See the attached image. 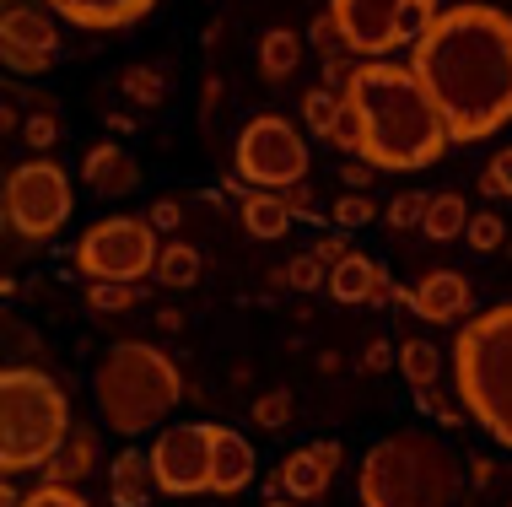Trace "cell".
Masks as SVG:
<instances>
[{"label": "cell", "mask_w": 512, "mask_h": 507, "mask_svg": "<svg viewBox=\"0 0 512 507\" xmlns=\"http://www.w3.org/2000/svg\"><path fill=\"white\" fill-rule=\"evenodd\" d=\"M313 254H318V259H324V265H329V270H335V265H340V259H345V254H351V249H345V238H340V232H329V238H318V243H313Z\"/></svg>", "instance_id": "obj_44"}, {"label": "cell", "mask_w": 512, "mask_h": 507, "mask_svg": "<svg viewBox=\"0 0 512 507\" xmlns=\"http://www.w3.org/2000/svg\"><path fill=\"white\" fill-rule=\"evenodd\" d=\"M426 205H432V195H421V189H405V195H394L389 200V227L394 232H410V227H421L426 222Z\"/></svg>", "instance_id": "obj_32"}, {"label": "cell", "mask_w": 512, "mask_h": 507, "mask_svg": "<svg viewBox=\"0 0 512 507\" xmlns=\"http://www.w3.org/2000/svg\"><path fill=\"white\" fill-rule=\"evenodd\" d=\"M124 98H130L135 108H157L162 98H168V87H162V71L157 65H130V71L119 76Z\"/></svg>", "instance_id": "obj_27"}, {"label": "cell", "mask_w": 512, "mask_h": 507, "mask_svg": "<svg viewBox=\"0 0 512 507\" xmlns=\"http://www.w3.org/2000/svg\"><path fill=\"white\" fill-rule=\"evenodd\" d=\"M362 507H459V464L448 443L421 427H399L362 454L356 470Z\"/></svg>", "instance_id": "obj_3"}, {"label": "cell", "mask_w": 512, "mask_h": 507, "mask_svg": "<svg viewBox=\"0 0 512 507\" xmlns=\"http://www.w3.org/2000/svg\"><path fill=\"white\" fill-rule=\"evenodd\" d=\"M22 507H92V502L81 497L76 486H54V481H44V486H33V491H27Z\"/></svg>", "instance_id": "obj_35"}, {"label": "cell", "mask_w": 512, "mask_h": 507, "mask_svg": "<svg viewBox=\"0 0 512 507\" xmlns=\"http://www.w3.org/2000/svg\"><path fill=\"white\" fill-rule=\"evenodd\" d=\"M232 162H238V178L248 189H292L308 178V141L292 119L281 114H254L238 130V146H232Z\"/></svg>", "instance_id": "obj_10"}, {"label": "cell", "mask_w": 512, "mask_h": 507, "mask_svg": "<svg viewBox=\"0 0 512 507\" xmlns=\"http://www.w3.org/2000/svg\"><path fill=\"white\" fill-rule=\"evenodd\" d=\"M200 270H205V259H200L195 243L168 238V243H162V254H157V270H151V281H162V286H173V292H184V286L200 281Z\"/></svg>", "instance_id": "obj_23"}, {"label": "cell", "mask_w": 512, "mask_h": 507, "mask_svg": "<svg viewBox=\"0 0 512 507\" xmlns=\"http://www.w3.org/2000/svg\"><path fill=\"white\" fill-rule=\"evenodd\" d=\"M340 443L329 437V443H308L297 448V454L281 459V470H275V486H281V497H297V502H318L329 491V481H335L340 470ZM270 486V491H275Z\"/></svg>", "instance_id": "obj_14"}, {"label": "cell", "mask_w": 512, "mask_h": 507, "mask_svg": "<svg viewBox=\"0 0 512 507\" xmlns=\"http://www.w3.org/2000/svg\"><path fill=\"white\" fill-rule=\"evenodd\" d=\"M356 65H362V60H356L351 49H335V54H324V87H340V92H345V81L356 76Z\"/></svg>", "instance_id": "obj_39"}, {"label": "cell", "mask_w": 512, "mask_h": 507, "mask_svg": "<svg viewBox=\"0 0 512 507\" xmlns=\"http://www.w3.org/2000/svg\"><path fill=\"white\" fill-rule=\"evenodd\" d=\"M211 427L216 421H189V427H162L151 443V475L162 497H195L211 491Z\"/></svg>", "instance_id": "obj_11"}, {"label": "cell", "mask_w": 512, "mask_h": 507, "mask_svg": "<svg viewBox=\"0 0 512 507\" xmlns=\"http://www.w3.org/2000/svg\"><path fill=\"white\" fill-rule=\"evenodd\" d=\"M496 6H502V0H496Z\"/></svg>", "instance_id": "obj_47"}, {"label": "cell", "mask_w": 512, "mask_h": 507, "mask_svg": "<svg viewBox=\"0 0 512 507\" xmlns=\"http://www.w3.org/2000/svg\"><path fill=\"white\" fill-rule=\"evenodd\" d=\"M480 195H496V200H512V146H502L486 168H480Z\"/></svg>", "instance_id": "obj_33"}, {"label": "cell", "mask_w": 512, "mask_h": 507, "mask_svg": "<svg viewBox=\"0 0 512 507\" xmlns=\"http://www.w3.org/2000/svg\"><path fill=\"white\" fill-rule=\"evenodd\" d=\"M297 65H302V33L270 27V33L259 38V71H265V81H286Z\"/></svg>", "instance_id": "obj_24"}, {"label": "cell", "mask_w": 512, "mask_h": 507, "mask_svg": "<svg viewBox=\"0 0 512 507\" xmlns=\"http://www.w3.org/2000/svg\"><path fill=\"white\" fill-rule=\"evenodd\" d=\"M469 205H464V195L459 189H442V195H432V205H426V222H421V232L432 243H453V238H464L469 232Z\"/></svg>", "instance_id": "obj_22"}, {"label": "cell", "mask_w": 512, "mask_h": 507, "mask_svg": "<svg viewBox=\"0 0 512 507\" xmlns=\"http://www.w3.org/2000/svg\"><path fill=\"white\" fill-rule=\"evenodd\" d=\"M81 178H87L92 195L124 200V195H135V184H141V168H135V157L124 152L119 141H103V146H92V152L81 157Z\"/></svg>", "instance_id": "obj_16"}, {"label": "cell", "mask_w": 512, "mask_h": 507, "mask_svg": "<svg viewBox=\"0 0 512 507\" xmlns=\"http://www.w3.org/2000/svg\"><path fill=\"white\" fill-rule=\"evenodd\" d=\"M92 470H98V432L76 421V432L65 437V448L44 464V481H54V486H76V481H87Z\"/></svg>", "instance_id": "obj_20"}, {"label": "cell", "mask_w": 512, "mask_h": 507, "mask_svg": "<svg viewBox=\"0 0 512 507\" xmlns=\"http://www.w3.org/2000/svg\"><path fill=\"white\" fill-rule=\"evenodd\" d=\"M292 394L286 389H270V394H259L254 400V427H265V432H286L292 427Z\"/></svg>", "instance_id": "obj_31"}, {"label": "cell", "mask_w": 512, "mask_h": 507, "mask_svg": "<svg viewBox=\"0 0 512 507\" xmlns=\"http://www.w3.org/2000/svg\"><path fill=\"white\" fill-rule=\"evenodd\" d=\"M415 400H421V410H432L442 427H459V421H469V416H464V405H448V400H442L437 383H432V389H415Z\"/></svg>", "instance_id": "obj_37"}, {"label": "cell", "mask_w": 512, "mask_h": 507, "mask_svg": "<svg viewBox=\"0 0 512 507\" xmlns=\"http://www.w3.org/2000/svg\"><path fill=\"white\" fill-rule=\"evenodd\" d=\"M141 303V292H135L130 281H87V308L92 313H130Z\"/></svg>", "instance_id": "obj_28"}, {"label": "cell", "mask_w": 512, "mask_h": 507, "mask_svg": "<svg viewBox=\"0 0 512 507\" xmlns=\"http://www.w3.org/2000/svg\"><path fill=\"white\" fill-rule=\"evenodd\" d=\"M362 367H367V373H389V367H399V346H394V340H372L367 356H362Z\"/></svg>", "instance_id": "obj_42"}, {"label": "cell", "mask_w": 512, "mask_h": 507, "mask_svg": "<svg viewBox=\"0 0 512 507\" xmlns=\"http://www.w3.org/2000/svg\"><path fill=\"white\" fill-rule=\"evenodd\" d=\"M410 308L426 324H469L475 319V286L459 270H432V276H421L410 286Z\"/></svg>", "instance_id": "obj_15"}, {"label": "cell", "mask_w": 512, "mask_h": 507, "mask_svg": "<svg viewBox=\"0 0 512 507\" xmlns=\"http://www.w3.org/2000/svg\"><path fill=\"white\" fill-rule=\"evenodd\" d=\"M146 222L157 227V232H173L178 222H184V200H178V195H162V200H151Z\"/></svg>", "instance_id": "obj_41"}, {"label": "cell", "mask_w": 512, "mask_h": 507, "mask_svg": "<svg viewBox=\"0 0 512 507\" xmlns=\"http://www.w3.org/2000/svg\"><path fill=\"white\" fill-rule=\"evenodd\" d=\"M0 211H6V232L22 243H44L54 238L76 211V189L65 168L54 157H27L6 173V189H0Z\"/></svg>", "instance_id": "obj_7"}, {"label": "cell", "mask_w": 512, "mask_h": 507, "mask_svg": "<svg viewBox=\"0 0 512 507\" xmlns=\"http://www.w3.org/2000/svg\"><path fill=\"white\" fill-rule=\"evenodd\" d=\"M399 373H405L410 389H432L442 378V351L432 340H399Z\"/></svg>", "instance_id": "obj_26"}, {"label": "cell", "mask_w": 512, "mask_h": 507, "mask_svg": "<svg viewBox=\"0 0 512 507\" xmlns=\"http://www.w3.org/2000/svg\"><path fill=\"white\" fill-rule=\"evenodd\" d=\"M92 394H98V416L108 432L141 437L146 427H162L178 410L184 373L173 367V356H162L146 340H119L103 351L98 373H92Z\"/></svg>", "instance_id": "obj_4"}, {"label": "cell", "mask_w": 512, "mask_h": 507, "mask_svg": "<svg viewBox=\"0 0 512 507\" xmlns=\"http://www.w3.org/2000/svg\"><path fill=\"white\" fill-rule=\"evenodd\" d=\"M292 205H286V195H275V189H248L243 195V227H248V238H286L292 232Z\"/></svg>", "instance_id": "obj_21"}, {"label": "cell", "mask_w": 512, "mask_h": 507, "mask_svg": "<svg viewBox=\"0 0 512 507\" xmlns=\"http://www.w3.org/2000/svg\"><path fill=\"white\" fill-rule=\"evenodd\" d=\"M437 11V0H329V17L356 60H389L432 27Z\"/></svg>", "instance_id": "obj_8"}, {"label": "cell", "mask_w": 512, "mask_h": 507, "mask_svg": "<svg viewBox=\"0 0 512 507\" xmlns=\"http://www.w3.org/2000/svg\"><path fill=\"white\" fill-rule=\"evenodd\" d=\"M372 216H378V205H372V195H362V189H345V195L329 205V222H335L340 232H351V227H367Z\"/></svg>", "instance_id": "obj_29"}, {"label": "cell", "mask_w": 512, "mask_h": 507, "mask_svg": "<svg viewBox=\"0 0 512 507\" xmlns=\"http://www.w3.org/2000/svg\"><path fill=\"white\" fill-rule=\"evenodd\" d=\"M464 238H469V249H475V254H496L507 243V222L496 211H475V216H469Z\"/></svg>", "instance_id": "obj_30"}, {"label": "cell", "mask_w": 512, "mask_h": 507, "mask_svg": "<svg viewBox=\"0 0 512 507\" xmlns=\"http://www.w3.org/2000/svg\"><path fill=\"white\" fill-rule=\"evenodd\" d=\"M453 389L464 416L512 448V303H496L453 340Z\"/></svg>", "instance_id": "obj_5"}, {"label": "cell", "mask_w": 512, "mask_h": 507, "mask_svg": "<svg viewBox=\"0 0 512 507\" xmlns=\"http://www.w3.org/2000/svg\"><path fill=\"white\" fill-rule=\"evenodd\" d=\"M340 114H345V92L340 87H324V81H318V87H308L302 92V125H308L313 135H335V125H340Z\"/></svg>", "instance_id": "obj_25"}, {"label": "cell", "mask_w": 512, "mask_h": 507, "mask_svg": "<svg viewBox=\"0 0 512 507\" xmlns=\"http://www.w3.org/2000/svg\"><path fill=\"white\" fill-rule=\"evenodd\" d=\"M308 38L318 44V54H335V49H345V38H340L335 17H329V6H324V11H318V17L308 22Z\"/></svg>", "instance_id": "obj_38"}, {"label": "cell", "mask_w": 512, "mask_h": 507, "mask_svg": "<svg viewBox=\"0 0 512 507\" xmlns=\"http://www.w3.org/2000/svg\"><path fill=\"white\" fill-rule=\"evenodd\" d=\"M54 44H60V33H54L49 11L6 6V17H0V60H6V71L44 76L54 65Z\"/></svg>", "instance_id": "obj_12"}, {"label": "cell", "mask_w": 512, "mask_h": 507, "mask_svg": "<svg viewBox=\"0 0 512 507\" xmlns=\"http://www.w3.org/2000/svg\"><path fill=\"white\" fill-rule=\"evenodd\" d=\"M410 65L437 98L453 146H475L512 125V17L496 0L442 6L410 44Z\"/></svg>", "instance_id": "obj_1"}, {"label": "cell", "mask_w": 512, "mask_h": 507, "mask_svg": "<svg viewBox=\"0 0 512 507\" xmlns=\"http://www.w3.org/2000/svg\"><path fill=\"white\" fill-rule=\"evenodd\" d=\"M157 491V475H151V454L141 448H124L108 464V502L114 507H146V497Z\"/></svg>", "instance_id": "obj_19"}, {"label": "cell", "mask_w": 512, "mask_h": 507, "mask_svg": "<svg viewBox=\"0 0 512 507\" xmlns=\"http://www.w3.org/2000/svg\"><path fill=\"white\" fill-rule=\"evenodd\" d=\"M318 281L329 286V265H324V259H318L313 249L297 254L292 265H286V286H297V292H318Z\"/></svg>", "instance_id": "obj_34"}, {"label": "cell", "mask_w": 512, "mask_h": 507, "mask_svg": "<svg viewBox=\"0 0 512 507\" xmlns=\"http://www.w3.org/2000/svg\"><path fill=\"white\" fill-rule=\"evenodd\" d=\"M281 195H286V205H292L297 222H318V216H329V211H318V195L308 189V178H302V184H292V189H281Z\"/></svg>", "instance_id": "obj_40"}, {"label": "cell", "mask_w": 512, "mask_h": 507, "mask_svg": "<svg viewBox=\"0 0 512 507\" xmlns=\"http://www.w3.org/2000/svg\"><path fill=\"white\" fill-rule=\"evenodd\" d=\"M340 178H345V189H362V195H367V184L378 178V168H372L367 157H356L351 168H340Z\"/></svg>", "instance_id": "obj_43"}, {"label": "cell", "mask_w": 512, "mask_h": 507, "mask_svg": "<svg viewBox=\"0 0 512 507\" xmlns=\"http://www.w3.org/2000/svg\"><path fill=\"white\" fill-rule=\"evenodd\" d=\"M254 486V448L232 427H211V491L216 497H238Z\"/></svg>", "instance_id": "obj_17"}, {"label": "cell", "mask_w": 512, "mask_h": 507, "mask_svg": "<svg viewBox=\"0 0 512 507\" xmlns=\"http://www.w3.org/2000/svg\"><path fill=\"white\" fill-rule=\"evenodd\" d=\"M345 119L356 125V157L378 173H421L437 168L448 152V119L415 65L399 60H362L345 81Z\"/></svg>", "instance_id": "obj_2"}, {"label": "cell", "mask_w": 512, "mask_h": 507, "mask_svg": "<svg viewBox=\"0 0 512 507\" xmlns=\"http://www.w3.org/2000/svg\"><path fill=\"white\" fill-rule=\"evenodd\" d=\"M469 470H475V486H491L496 464H491V459H469Z\"/></svg>", "instance_id": "obj_45"}, {"label": "cell", "mask_w": 512, "mask_h": 507, "mask_svg": "<svg viewBox=\"0 0 512 507\" xmlns=\"http://www.w3.org/2000/svg\"><path fill=\"white\" fill-rule=\"evenodd\" d=\"M162 238L146 216H103L81 232L76 243V270L87 281H146L157 270Z\"/></svg>", "instance_id": "obj_9"}, {"label": "cell", "mask_w": 512, "mask_h": 507, "mask_svg": "<svg viewBox=\"0 0 512 507\" xmlns=\"http://www.w3.org/2000/svg\"><path fill=\"white\" fill-rule=\"evenodd\" d=\"M22 141L33 146L38 157H44L49 146L60 141V125H54V114H33V119H27V125H22Z\"/></svg>", "instance_id": "obj_36"}, {"label": "cell", "mask_w": 512, "mask_h": 507, "mask_svg": "<svg viewBox=\"0 0 512 507\" xmlns=\"http://www.w3.org/2000/svg\"><path fill=\"white\" fill-rule=\"evenodd\" d=\"M265 507H308V502H297V497H275V491H270Z\"/></svg>", "instance_id": "obj_46"}, {"label": "cell", "mask_w": 512, "mask_h": 507, "mask_svg": "<svg viewBox=\"0 0 512 507\" xmlns=\"http://www.w3.org/2000/svg\"><path fill=\"white\" fill-rule=\"evenodd\" d=\"M329 297L345 308H383V303H410V292L405 286H394L389 281V270L378 265V259H367V254H345L335 270H329Z\"/></svg>", "instance_id": "obj_13"}, {"label": "cell", "mask_w": 512, "mask_h": 507, "mask_svg": "<svg viewBox=\"0 0 512 507\" xmlns=\"http://www.w3.org/2000/svg\"><path fill=\"white\" fill-rule=\"evenodd\" d=\"M76 432L71 394L38 367H6L0 373V470H44Z\"/></svg>", "instance_id": "obj_6"}, {"label": "cell", "mask_w": 512, "mask_h": 507, "mask_svg": "<svg viewBox=\"0 0 512 507\" xmlns=\"http://www.w3.org/2000/svg\"><path fill=\"white\" fill-rule=\"evenodd\" d=\"M49 11H60L71 27H87V33H119V27H135L157 0H44Z\"/></svg>", "instance_id": "obj_18"}]
</instances>
